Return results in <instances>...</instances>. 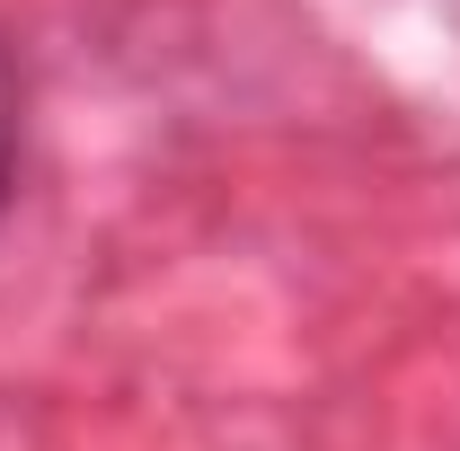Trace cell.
I'll return each mask as SVG.
<instances>
[{
    "label": "cell",
    "mask_w": 460,
    "mask_h": 451,
    "mask_svg": "<svg viewBox=\"0 0 460 451\" xmlns=\"http://www.w3.org/2000/svg\"><path fill=\"white\" fill-rule=\"evenodd\" d=\"M18 160H27V62L0 36V222L18 204Z\"/></svg>",
    "instance_id": "6da1fadb"
}]
</instances>
